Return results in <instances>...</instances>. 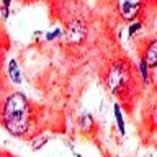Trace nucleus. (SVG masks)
I'll list each match as a JSON object with an SVG mask.
<instances>
[{"instance_id":"obj_1","label":"nucleus","mask_w":157,"mask_h":157,"mask_svg":"<svg viewBox=\"0 0 157 157\" xmlns=\"http://www.w3.org/2000/svg\"><path fill=\"white\" fill-rule=\"evenodd\" d=\"M2 123L10 134L23 137L31 126V105L26 95L15 92L5 98L2 105Z\"/></svg>"},{"instance_id":"obj_2","label":"nucleus","mask_w":157,"mask_h":157,"mask_svg":"<svg viewBox=\"0 0 157 157\" xmlns=\"http://www.w3.org/2000/svg\"><path fill=\"white\" fill-rule=\"evenodd\" d=\"M105 83L115 97L120 100H129L132 93H136L137 80L136 71L131 67V64L124 59H118L110 66L105 77Z\"/></svg>"},{"instance_id":"obj_3","label":"nucleus","mask_w":157,"mask_h":157,"mask_svg":"<svg viewBox=\"0 0 157 157\" xmlns=\"http://www.w3.org/2000/svg\"><path fill=\"white\" fill-rule=\"evenodd\" d=\"M62 36H64V41L67 44H80L87 38V25L80 18H74L64 28Z\"/></svg>"},{"instance_id":"obj_4","label":"nucleus","mask_w":157,"mask_h":157,"mask_svg":"<svg viewBox=\"0 0 157 157\" xmlns=\"http://www.w3.org/2000/svg\"><path fill=\"white\" fill-rule=\"evenodd\" d=\"M118 13L126 21H134L142 10V0H116Z\"/></svg>"},{"instance_id":"obj_5","label":"nucleus","mask_w":157,"mask_h":157,"mask_svg":"<svg viewBox=\"0 0 157 157\" xmlns=\"http://www.w3.org/2000/svg\"><path fill=\"white\" fill-rule=\"evenodd\" d=\"M142 61H144L147 64V67H151V69H154L157 66V43L154 41V39H152V41L149 43V46H147Z\"/></svg>"},{"instance_id":"obj_6","label":"nucleus","mask_w":157,"mask_h":157,"mask_svg":"<svg viewBox=\"0 0 157 157\" xmlns=\"http://www.w3.org/2000/svg\"><path fill=\"white\" fill-rule=\"evenodd\" d=\"M8 77L13 83H21V72H20V67L15 59L8 62Z\"/></svg>"},{"instance_id":"obj_7","label":"nucleus","mask_w":157,"mask_h":157,"mask_svg":"<svg viewBox=\"0 0 157 157\" xmlns=\"http://www.w3.org/2000/svg\"><path fill=\"white\" fill-rule=\"evenodd\" d=\"M113 113H115V121L118 124V131H120V134L123 136L124 134V120H123V113H121V106L118 105V103H115L113 105Z\"/></svg>"},{"instance_id":"obj_8","label":"nucleus","mask_w":157,"mask_h":157,"mask_svg":"<svg viewBox=\"0 0 157 157\" xmlns=\"http://www.w3.org/2000/svg\"><path fill=\"white\" fill-rule=\"evenodd\" d=\"M139 74H141V78L144 83H149V67H147V64L142 61H139Z\"/></svg>"},{"instance_id":"obj_9","label":"nucleus","mask_w":157,"mask_h":157,"mask_svg":"<svg viewBox=\"0 0 157 157\" xmlns=\"http://www.w3.org/2000/svg\"><path fill=\"white\" fill-rule=\"evenodd\" d=\"M62 36V29L61 28H56L54 31H49L46 34V39L48 41H54V39H57V38H61Z\"/></svg>"},{"instance_id":"obj_10","label":"nucleus","mask_w":157,"mask_h":157,"mask_svg":"<svg viewBox=\"0 0 157 157\" xmlns=\"http://www.w3.org/2000/svg\"><path fill=\"white\" fill-rule=\"evenodd\" d=\"M48 139H49L48 136H41V137H36V139L33 141V149H34V151H38L39 147H43V146H44V142H46Z\"/></svg>"},{"instance_id":"obj_11","label":"nucleus","mask_w":157,"mask_h":157,"mask_svg":"<svg viewBox=\"0 0 157 157\" xmlns=\"http://www.w3.org/2000/svg\"><path fill=\"white\" fill-rule=\"evenodd\" d=\"M142 28V23L141 21H134V23H131V26H129V29H128V34L129 36H132L136 31H139V29Z\"/></svg>"},{"instance_id":"obj_12","label":"nucleus","mask_w":157,"mask_h":157,"mask_svg":"<svg viewBox=\"0 0 157 157\" xmlns=\"http://www.w3.org/2000/svg\"><path fill=\"white\" fill-rule=\"evenodd\" d=\"M8 15H10V10H8V8H5V7H3V8H0V17H2L3 20H5V18H8Z\"/></svg>"},{"instance_id":"obj_13","label":"nucleus","mask_w":157,"mask_h":157,"mask_svg":"<svg viewBox=\"0 0 157 157\" xmlns=\"http://www.w3.org/2000/svg\"><path fill=\"white\" fill-rule=\"evenodd\" d=\"M10 5H12V0H3V7L10 10Z\"/></svg>"},{"instance_id":"obj_14","label":"nucleus","mask_w":157,"mask_h":157,"mask_svg":"<svg viewBox=\"0 0 157 157\" xmlns=\"http://www.w3.org/2000/svg\"><path fill=\"white\" fill-rule=\"evenodd\" d=\"M2 59H3V54H2V51H0V69H2Z\"/></svg>"},{"instance_id":"obj_15","label":"nucleus","mask_w":157,"mask_h":157,"mask_svg":"<svg viewBox=\"0 0 157 157\" xmlns=\"http://www.w3.org/2000/svg\"><path fill=\"white\" fill-rule=\"evenodd\" d=\"M75 157H82V155H80V154H75Z\"/></svg>"}]
</instances>
